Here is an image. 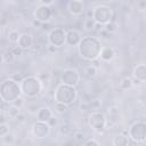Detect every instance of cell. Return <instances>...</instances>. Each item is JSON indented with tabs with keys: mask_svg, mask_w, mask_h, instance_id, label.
I'll list each match as a JSON object with an SVG mask.
<instances>
[{
	"mask_svg": "<svg viewBox=\"0 0 146 146\" xmlns=\"http://www.w3.org/2000/svg\"><path fill=\"white\" fill-rule=\"evenodd\" d=\"M80 56L86 60H96L100 57V52L103 49V46L100 43V40L97 36L87 35L82 38L80 44L78 46Z\"/></svg>",
	"mask_w": 146,
	"mask_h": 146,
	"instance_id": "cell-1",
	"label": "cell"
},
{
	"mask_svg": "<svg viewBox=\"0 0 146 146\" xmlns=\"http://www.w3.org/2000/svg\"><path fill=\"white\" fill-rule=\"evenodd\" d=\"M22 89L19 82L11 78L3 80L0 84V98L5 104H14L22 97Z\"/></svg>",
	"mask_w": 146,
	"mask_h": 146,
	"instance_id": "cell-2",
	"label": "cell"
},
{
	"mask_svg": "<svg viewBox=\"0 0 146 146\" xmlns=\"http://www.w3.org/2000/svg\"><path fill=\"white\" fill-rule=\"evenodd\" d=\"M78 97V90L75 87L73 86H68V84H64V83H59L55 91H54V98L55 102L57 103H62L65 104L67 106L72 105Z\"/></svg>",
	"mask_w": 146,
	"mask_h": 146,
	"instance_id": "cell-3",
	"label": "cell"
},
{
	"mask_svg": "<svg viewBox=\"0 0 146 146\" xmlns=\"http://www.w3.org/2000/svg\"><path fill=\"white\" fill-rule=\"evenodd\" d=\"M19 84H21L22 94L26 98H35L36 96L40 95L42 90V81L34 75L25 76L19 82Z\"/></svg>",
	"mask_w": 146,
	"mask_h": 146,
	"instance_id": "cell-4",
	"label": "cell"
},
{
	"mask_svg": "<svg viewBox=\"0 0 146 146\" xmlns=\"http://www.w3.org/2000/svg\"><path fill=\"white\" fill-rule=\"evenodd\" d=\"M113 16H114L113 10L108 6L98 5L92 9V19L96 22V24L105 26L106 24L113 21Z\"/></svg>",
	"mask_w": 146,
	"mask_h": 146,
	"instance_id": "cell-5",
	"label": "cell"
},
{
	"mask_svg": "<svg viewBox=\"0 0 146 146\" xmlns=\"http://www.w3.org/2000/svg\"><path fill=\"white\" fill-rule=\"evenodd\" d=\"M88 123L95 132L103 133L105 131L106 127H107V119H106V116L103 112L94 111L88 116Z\"/></svg>",
	"mask_w": 146,
	"mask_h": 146,
	"instance_id": "cell-6",
	"label": "cell"
},
{
	"mask_svg": "<svg viewBox=\"0 0 146 146\" xmlns=\"http://www.w3.org/2000/svg\"><path fill=\"white\" fill-rule=\"evenodd\" d=\"M66 33L67 31H65L63 27H54L48 34L49 44L55 48H59L66 44Z\"/></svg>",
	"mask_w": 146,
	"mask_h": 146,
	"instance_id": "cell-7",
	"label": "cell"
},
{
	"mask_svg": "<svg viewBox=\"0 0 146 146\" xmlns=\"http://www.w3.org/2000/svg\"><path fill=\"white\" fill-rule=\"evenodd\" d=\"M128 136L130 139L137 143L145 141L146 140V123L140 122V121L135 122L128 129Z\"/></svg>",
	"mask_w": 146,
	"mask_h": 146,
	"instance_id": "cell-8",
	"label": "cell"
},
{
	"mask_svg": "<svg viewBox=\"0 0 146 146\" xmlns=\"http://www.w3.org/2000/svg\"><path fill=\"white\" fill-rule=\"evenodd\" d=\"M60 81L64 84L75 87L80 82V73L75 68H65L60 73Z\"/></svg>",
	"mask_w": 146,
	"mask_h": 146,
	"instance_id": "cell-9",
	"label": "cell"
},
{
	"mask_svg": "<svg viewBox=\"0 0 146 146\" xmlns=\"http://www.w3.org/2000/svg\"><path fill=\"white\" fill-rule=\"evenodd\" d=\"M52 16V10L50 8V6H44V5H39L34 11H33V17L35 21L44 24L47 22L50 21Z\"/></svg>",
	"mask_w": 146,
	"mask_h": 146,
	"instance_id": "cell-10",
	"label": "cell"
},
{
	"mask_svg": "<svg viewBox=\"0 0 146 146\" xmlns=\"http://www.w3.org/2000/svg\"><path fill=\"white\" fill-rule=\"evenodd\" d=\"M50 129L51 127L49 125L48 122H42V121H36L33 123L32 125V135L36 138V139H43L47 138L50 133Z\"/></svg>",
	"mask_w": 146,
	"mask_h": 146,
	"instance_id": "cell-11",
	"label": "cell"
},
{
	"mask_svg": "<svg viewBox=\"0 0 146 146\" xmlns=\"http://www.w3.org/2000/svg\"><path fill=\"white\" fill-rule=\"evenodd\" d=\"M67 10L73 16H80L84 13L86 6L82 0H71L67 3Z\"/></svg>",
	"mask_w": 146,
	"mask_h": 146,
	"instance_id": "cell-12",
	"label": "cell"
},
{
	"mask_svg": "<svg viewBox=\"0 0 146 146\" xmlns=\"http://www.w3.org/2000/svg\"><path fill=\"white\" fill-rule=\"evenodd\" d=\"M81 40H82V36L78 30L71 29L67 31V33H66V44L67 46H71V47L79 46Z\"/></svg>",
	"mask_w": 146,
	"mask_h": 146,
	"instance_id": "cell-13",
	"label": "cell"
},
{
	"mask_svg": "<svg viewBox=\"0 0 146 146\" xmlns=\"http://www.w3.org/2000/svg\"><path fill=\"white\" fill-rule=\"evenodd\" d=\"M133 80L141 82H146V64H137L132 70Z\"/></svg>",
	"mask_w": 146,
	"mask_h": 146,
	"instance_id": "cell-14",
	"label": "cell"
},
{
	"mask_svg": "<svg viewBox=\"0 0 146 146\" xmlns=\"http://www.w3.org/2000/svg\"><path fill=\"white\" fill-rule=\"evenodd\" d=\"M33 46V38L30 33H22L18 40V47L23 50H27Z\"/></svg>",
	"mask_w": 146,
	"mask_h": 146,
	"instance_id": "cell-15",
	"label": "cell"
},
{
	"mask_svg": "<svg viewBox=\"0 0 146 146\" xmlns=\"http://www.w3.org/2000/svg\"><path fill=\"white\" fill-rule=\"evenodd\" d=\"M36 119H38V121L49 122L52 119V111L47 106H42V107H40V110L36 114Z\"/></svg>",
	"mask_w": 146,
	"mask_h": 146,
	"instance_id": "cell-16",
	"label": "cell"
},
{
	"mask_svg": "<svg viewBox=\"0 0 146 146\" xmlns=\"http://www.w3.org/2000/svg\"><path fill=\"white\" fill-rule=\"evenodd\" d=\"M129 136L125 135V133H117L113 140H112V144L113 146H128L129 145Z\"/></svg>",
	"mask_w": 146,
	"mask_h": 146,
	"instance_id": "cell-17",
	"label": "cell"
},
{
	"mask_svg": "<svg viewBox=\"0 0 146 146\" xmlns=\"http://www.w3.org/2000/svg\"><path fill=\"white\" fill-rule=\"evenodd\" d=\"M115 56L114 49L112 47H103L100 52V59L104 62H111Z\"/></svg>",
	"mask_w": 146,
	"mask_h": 146,
	"instance_id": "cell-18",
	"label": "cell"
},
{
	"mask_svg": "<svg viewBox=\"0 0 146 146\" xmlns=\"http://www.w3.org/2000/svg\"><path fill=\"white\" fill-rule=\"evenodd\" d=\"M5 113H6L7 117L14 120V119H17V117L21 115V108L11 104L10 106L7 107V110H5Z\"/></svg>",
	"mask_w": 146,
	"mask_h": 146,
	"instance_id": "cell-19",
	"label": "cell"
},
{
	"mask_svg": "<svg viewBox=\"0 0 146 146\" xmlns=\"http://www.w3.org/2000/svg\"><path fill=\"white\" fill-rule=\"evenodd\" d=\"M21 34L22 33H19L17 30H11V31L8 32L7 38H8L9 42H11V43H18V40L21 38Z\"/></svg>",
	"mask_w": 146,
	"mask_h": 146,
	"instance_id": "cell-20",
	"label": "cell"
},
{
	"mask_svg": "<svg viewBox=\"0 0 146 146\" xmlns=\"http://www.w3.org/2000/svg\"><path fill=\"white\" fill-rule=\"evenodd\" d=\"M15 58H16V56L14 55V52H13L11 50H7V51L2 55V60H3V63H6V64H13V63L15 62Z\"/></svg>",
	"mask_w": 146,
	"mask_h": 146,
	"instance_id": "cell-21",
	"label": "cell"
},
{
	"mask_svg": "<svg viewBox=\"0 0 146 146\" xmlns=\"http://www.w3.org/2000/svg\"><path fill=\"white\" fill-rule=\"evenodd\" d=\"M132 86H133V80L131 78H128V76L123 78L120 82V88L123 90H128V89L132 88Z\"/></svg>",
	"mask_w": 146,
	"mask_h": 146,
	"instance_id": "cell-22",
	"label": "cell"
},
{
	"mask_svg": "<svg viewBox=\"0 0 146 146\" xmlns=\"http://www.w3.org/2000/svg\"><path fill=\"white\" fill-rule=\"evenodd\" d=\"M67 108H68V106L65 105V104L57 103V102H55V104H54V111H55L56 113H58V114H63V113H65V112L67 111Z\"/></svg>",
	"mask_w": 146,
	"mask_h": 146,
	"instance_id": "cell-23",
	"label": "cell"
},
{
	"mask_svg": "<svg viewBox=\"0 0 146 146\" xmlns=\"http://www.w3.org/2000/svg\"><path fill=\"white\" fill-rule=\"evenodd\" d=\"M83 26H84V30H86V31H94L95 27H96V22H95L92 18H87V19L84 21Z\"/></svg>",
	"mask_w": 146,
	"mask_h": 146,
	"instance_id": "cell-24",
	"label": "cell"
},
{
	"mask_svg": "<svg viewBox=\"0 0 146 146\" xmlns=\"http://www.w3.org/2000/svg\"><path fill=\"white\" fill-rule=\"evenodd\" d=\"M84 73H86L88 76H90V78H94V76H96V75H97V73H98V70H97V67H96L95 65H89V66H87V67H86V70H84Z\"/></svg>",
	"mask_w": 146,
	"mask_h": 146,
	"instance_id": "cell-25",
	"label": "cell"
},
{
	"mask_svg": "<svg viewBox=\"0 0 146 146\" xmlns=\"http://www.w3.org/2000/svg\"><path fill=\"white\" fill-rule=\"evenodd\" d=\"M104 30L105 31H107L108 33H114L116 30H117V24H116V22H114V21H112L111 23H108V24H106L105 26H104Z\"/></svg>",
	"mask_w": 146,
	"mask_h": 146,
	"instance_id": "cell-26",
	"label": "cell"
},
{
	"mask_svg": "<svg viewBox=\"0 0 146 146\" xmlns=\"http://www.w3.org/2000/svg\"><path fill=\"white\" fill-rule=\"evenodd\" d=\"M107 113H108L110 116H112V117L117 116V115L120 114V108H119L116 105H111V106H108V108H107Z\"/></svg>",
	"mask_w": 146,
	"mask_h": 146,
	"instance_id": "cell-27",
	"label": "cell"
},
{
	"mask_svg": "<svg viewBox=\"0 0 146 146\" xmlns=\"http://www.w3.org/2000/svg\"><path fill=\"white\" fill-rule=\"evenodd\" d=\"M9 135V127L7 123H0V137L5 138Z\"/></svg>",
	"mask_w": 146,
	"mask_h": 146,
	"instance_id": "cell-28",
	"label": "cell"
},
{
	"mask_svg": "<svg viewBox=\"0 0 146 146\" xmlns=\"http://www.w3.org/2000/svg\"><path fill=\"white\" fill-rule=\"evenodd\" d=\"M100 105H102V103H100V100H98V99H94V100L89 102V107H90L91 112L98 111V110L100 108Z\"/></svg>",
	"mask_w": 146,
	"mask_h": 146,
	"instance_id": "cell-29",
	"label": "cell"
},
{
	"mask_svg": "<svg viewBox=\"0 0 146 146\" xmlns=\"http://www.w3.org/2000/svg\"><path fill=\"white\" fill-rule=\"evenodd\" d=\"M73 138H74V140H75L76 143H82V141H84V139H86L84 133H83L82 131H75L74 135H73Z\"/></svg>",
	"mask_w": 146,
	"mask_h": 146,
	"instance_id": "cell-30",
	"label": "cell"
},
{
	"mask_svg": "<svg viewBox=\"0 0 146 146\" xmlns=\"http://www.w3.org/2000/svg\"><path fill=\"white\" fill-rule=\"evenodd\" d=\"M39 110H40V107L34 103V104H30L29 106H27V111H29V113L30 114H38V112H39Z\"/></svg>",
	"mask_w": 146,
	"mask_h": 146,
	"instance_id": "cell-31",
	"label": "cell"
},
{
	"mask_svg": "<svg viewBox=\"0 0 146 146\" xmlns=\"http://www.w3.org/2000/svg\"><path fill=\"white\" fill-rule=\"evenodd\" d=\"M83 146H100V144L96 140V139H88L84 144H83Z\"/></svg>",
	"mask_w": 146,
	"mask_h": 146,
	"instance_id": "cell-32",
	"label": "cell"
},
{
	"mask_svg": "<svg viewBox=\"0 0 146 146\" xmlns=\"http://www.w3.org/2000/svg\"><path fill=\"white\" fill-rule=\"evenodd\" d=\"M11 51L14 52V55H15V56H18V55H21V54H22L23 49H22V48H19L18 46H16L15 48H13V49H11Z\"/></svg>",
	"mask_w": 146,
	"mask_h": 146,
	"instance_id": "cell-33",
	"label": "cell"
},
{
	"mask_svg": "<svg viewBox=\"0 0 146 146\" xmlns=\"http://www.w3.org/2000/svg\"><path fill=\"white\" fill-rule=\"evenodd\" d=\"M59 130H60V133H63V135H67L70 132V128L67 125H62L59 128Z\"/></svg>",
	"mask_w": 146,
	"mask_h": 146,
	"instance_id": "cell-34",
	"label": "cell"
},
{
	"mask_svg": "<svg viewBox=\"0 0 146 146\" xmlns=\"http://www.w3.org/2000/svg\"><path fill=\"white\" fill-rule=\"evenodd\" d=\"M13 105H15V106H17V107H19V108H21V107H22V105H23V99H22V98L17 99Z\"/></svg>",
	"mask_w": 146,
	"mask_h": 146,
	"instance_id": "cell-35",
	"label": "cell"
},
{
	"mask_svg": "<svg viewBox=\"0 0 146 146\" xmlns=\"http://www.w3.org/2000/svg\"><path fill=\"white\" fill-rule=\"evenodd\" d=\"M48 123H49V125H50V127H52L54 124H57V119L52 116V119H51V120H50V121H49Z\"/></svg>",
	"mask_w": 146,
	"mask_h": 146,
	"instance_id": "cell-36",
	"label": "cell"
},
{
	"mask_svg": "<svg viewBox=\"0 0 146 146\" xmlns=\"http://www.w3.org/2000/svg\"><path fill=\"white\" fill-rule=\"evenodd\" d=\"M128 146H138V143L137 141H135V140H132V139H130L129 140V145Z\"/></svg>",
	"mask_w": 146,
	"mask_h": 146,
	"instance_id": "cell-37",
	"label": "cell"
},
{
	"mask_svg": "<svg viewBox=\"0 0 146 146\" xmlns=\"http://www.w3.org/2000/svg\"><path fill=\"white\" fill-rule=\"evenodd\" d=\"M138 6L143 9V7H146V1H141V2H138Z\"/></svg>",
	"mask_w": 146,
	"mask_h": 146,
	"instance_id": "cell-38",
	"label": "cell"
}]
</instances>
